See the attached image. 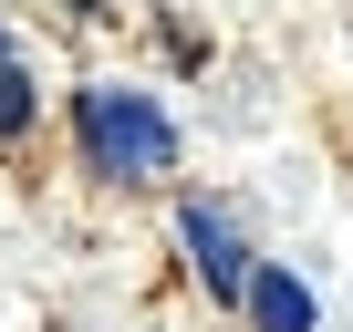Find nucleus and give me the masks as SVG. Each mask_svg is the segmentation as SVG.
I'll list each match as a JSON object with an SVG mask.
<instances>
[{
  "label": "nucleus",
  "mask_w": 353,
  "mask_h": 332,
  "mask_svg": "<svg viewBox=\"0 0 353 332\" xmlns=\"http://www.w3.org/2000/svg\"><path fill=\"white\" fill-rule=\"evenodd\" d=\"M73 125H83V156L104 177H166L176 166V125L156 114V94H125V83H83L73 94Z\"/></svg>",
  "instance_id": "nucleus-1"
},
{
  "label": "nucleus",
  "mask_w": 353,
  "mask_h": 332,
  "mask_svg": "<svg viewBox=\"0 0 353 332\" xmlns=\"http://www.w3.org/2000/svg\"><path fill=\"white\" fill-rule=\"evenodd\" d=\"M176 239L198 249V280H208L219 301H250V280H260V270H250V249H239V229H229L219 208H188V218H176Z\"/></svg>",
  "instance_id": "nucleus-2"
},
{
  "label": "nucleus",
  "mask_w": 353,
  "mask_h": 332,
  "mask_svg": "<svg viewBox=\"0 0 353 332\" xmlns=\"http://www.w3.org/2000/svg\"><path fill=\"white\" fill-rule=\"evenodd\" d=\"M250 322H260V332H312V291H301L291 270H260V280H250Z\"/></svg>",
  "instance_id": "nucleus-3"
},
{
  "label": "nucleus",
  "mask_w": 353,
  "mask_h": 332,
  "mask_svg": "<svg viewBox=\"0 0 353 332\" xmlns=\"http://www.w3.org/2000/svg\"><path fill=\"white\" fill-rule=\"evenodd\" d=\"M21 125H32V83L0 63V135H21Z\"/></svg>",
  "instance_id": "nucleus-4"
},
{
  "label": "nucleus",
  "mask_w": 353,
  "mask_h": 332,
  "mask_svg": "<svg viewBox=\"0 0 353 332\" xmlns=\"http://www.w3.org/2000/svg\"><path fill=\"white\" fill-rule=\"evenodd\" d=\"M73 11H104V0H73Z\"/></svg>",
  "instance_id": "nucleus-5"
}]
</instances>
